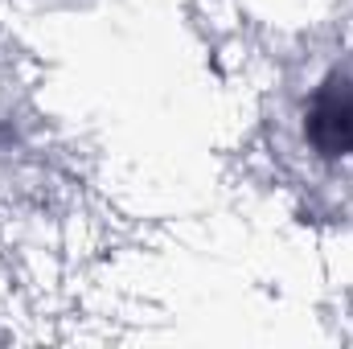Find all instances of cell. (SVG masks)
<instances>
[{
  "instance_id": "cell-1",
  "label": "cell",
  "mask_w": 353,
  "mask_h": 349,
  "mask_svg": "<svg viewBox=\"0 0 353 349\" xmlns=\"http://www.w3.org/2000/svg\"><path fill=\"white\" fill-rule=\"evenodd\" d=\"M304 136L325 157H350L353 152V83L333 79L312 94Z\"/></svg>"
}]
</instances>
